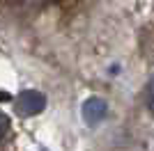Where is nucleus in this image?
Listing matches in <instances>:
<instances>
[{
  "label": "nucleus",
  "mask_w": 154,
  "mask_h": 151,
  "mask_svg": "<svg viewBox=\"0 0 154 151\" xmlns=\"http://www.w3.org/2000/svg\"><path fill=\"white\" fill-rule=\"evenodd\" d=\"M14 108H16V112L21 117H35L46 108V96L42 92H37V89H26V92H21L16 96Z\"/></svg>",
  "instance_id": "1"
},
{
  "label": "nucleus",
  "mask_w": 154,
  "mask_h": 151,
  "mask_svg": "<svg viewBox=\"0 0 154 151\" xmlns=\"http://www.w3.org/2000/svg\"><path fill=\"white\" fill-rule=\"evenodd\" d=\"M149 105L154 110V76H152V80H149Z\"/></svg>",
  "instance_id": "4"
},
{
  "label": "nucleus",
  "mask_w": 154,
  "mask_h": 151,
  "mask_svg": "<svg viewBox=\"0 0 154 151\" xmlns=\"http://www.w3.org/2000/svg\"><path fill=\"white\" fill-rule=\"evenodd\" d=\"M7 128H9V119H7L5 114L0 112V138H2V135L7 133Z\"/></svg>",
  "instance_id": "3"
},
{
  "label": "nucleus",
  "mask_w": 154,
  "mask_h": 151,
  "mask_svg": "<svg viewBox=\"0 0 154 151\" xmlns=\"http://www.w3.org/2000/svg\"><path fill=\"white\" fill-rule=\"evenodd\" d=\"M108 112V105H106V101L99 99V96H90V99H85L83 103V119L88 121L90 126L99 124V121L106 117Z\"/></svg>",
  "instance_id": "2"
}]
</instances>
